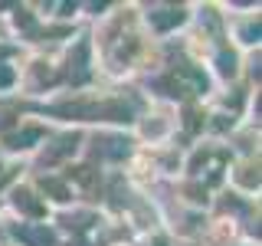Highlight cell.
Here are the masks:
<instances>
[{
    "label": "cell",
    "mask_w": 262,
    "mask_h": 246,
    "mask_svg": "<svg viewBox=\"0 0 262 246\" xmlns=\"http://www.w3.org/2000/svg\"><path fill=\"white\" fill-rule=\"evenodd\" d=\"M39 187H43L46 194H53V200H69L66 184H59V180H53V177H43V180H39Z\"/></svg>",
    "instance_id": "obj_6"
},
{
    "label": "cell",
    "mask_w": 262,
    "mask_h": 246,
    "mask_svg": "<svg viewBox=\"0 0 262 246\" xmlns=\"http://www.w3.org/2000/svg\"><path fill=\"white\" fill-rule=\"evenodd\" d=\"M10 125V118H7V112H0V128H7Z\"/></svg>",
    "instance_id": "obj_11"
},
{
    "label": "cell",
    "mask_w": 262,
    "mask_h": 246,
    "mask_svg": "<svg viewBox=\"0 0 262 246\" xmlns=\"http://www.w3.org/2000/svg\"><path fill=\"white\" fill-rule=\"evenodd\" d=\"M76 145H79V135H66V138H59V141H56V145L43 154V164H56L59 158H66V154L76 151Z\"/></svg>",
    "instance_id": "obj_2"
},
{
    "label": "cell",
    "mask_w": 262,
    "mask_h": 246,
    "mask_svg": "<svg viewBox=\"0 0 262 246\" xmlns=\"http://www.w3.org/2000/svg\"><path fill=\"white\" fill-rule=\"evenodd\" d=\"M36 138H39V128H23L20 135H10V138H7V145H10V148H30Z\"/></svg>",
    "instance_id": "obj_5"
},
{
    "label": "cell",
    "mask_w": 262,
    "mask_h": 246,
    "mask_svg": "<svg viewBox=\"0 0 262 246\" xmlns=\"http://www.w3.org/2000/svg\"><path fill=\"white\" fill-rule=\"evenodd\" d=\"M105 145H112V148H105L112 158H121V154H128V141H121V138H112V141H105Z\"/></svg>",
    "instance_id": "obj_7"
},
{
    "label": "cell",
    "mask_w": 262,
    "mask_h": 246,
    "mask_svg": "<svg viewBox=\"0 0 262 246\" xmlns=\"http://www.w3.org/2000/svg\"><path fill=\"white\" fill-rule=\"evenodd\" d=\"M16 27H33V16L27 10H16Z\"/></svg>",
    "instance_id": "obj_10"
},
{
    "label": "cell",
    "mask_w": 262,
    "mask_h": 246,
    "mask_svg": "<svg viewBox=\"0 0 262 246\" xmlns=\"http://www.w3.org/2000/svg\"><path fill=\"white\" fill-rule=\"evenodd\" d=\"M233 63H236L233 53H223V56H220V72H223V76H233V69H236Z\"/></svg>",
    "instance_id": "obj_8"
},
{
    "label": "cell",
    "mask_w": 262,
    "mask_h": 246,
    "mask_svg": "<svg viewBox=\"0 0 262 246\" xmlns=\"http://www.w3.org/2000/svg\"><path fill=\"white\" fill-rule=\"evenodd\" d=\"M13 82V69H7V66H0V89H7Z\"/></svg>",
    "instance_id": "obj_9"
},
{
    "label": "cell",
    "mask_w": 262,
    "mask_h": 246,
    "mask_svg": "<svg viewBox=\"0 0 262 246\" xmlns=\"http://www.w3.org/2000/svg\"><path fill=\"white\" fill-rule=\"evenodd\" d=\"M20 240H27V243H33V246H53L56 243V236L49 233L46 227H16L13 230Z\"/></svg>",
    "instance_id": "obj_1"
},
{
    "label": "cell",
    "mask_w": 262,
    "mask_h": 246,
    "mask_svg": "<svg viewBox=\"0 0 262 246\" xmlns=\"http://www.w3.org/2000/svg\"><path fill=\"white\" fill-rule=\"evenodd\" d=\"M4 56H10V49H7V46H0V59H4Z\"/></svg>",
    "instance_id": "obj_12"
},
{
    "label": "cell",
    "mask_w": 262,
    "mask_h": 246,
    "mask_svg": "<svg viewBox=\"0 0 262 246\" xmlns=\"http://www.w3.org/2000/svg\"><path fill=\"white\" fill-rule=\"evenodd\" d=\"M13 203H16L23 213H30V217H43V203L33 200L30 191H16V194H13Z\"/></svg>",
    "instance_id": "obj_3"
},
{
    "label": "cell",
    "mask_w": 262,
    "mask_h": 246,
    "mask_svg": "<svg viewBox=\"0 0 262 246\" xmlns=\"http://www.w3.org/2000/svg\"><path fill=\"white\" fill-rule=\"evenodd\" d=\"M151 20H154L158 30H170V27H177V23H184V10H161V13H154Z\"/></svg>",
    "instance_id": "obj_4"
}]
</instances>
